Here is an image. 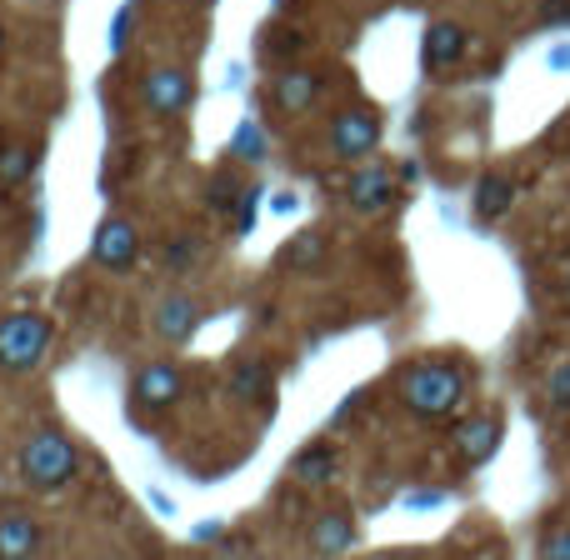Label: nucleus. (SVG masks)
I'll use <instances>...</instances> for the list:
<instances>
[{"mask_svg": "<svg viewBox=\"0 0 570 560\" xmlns=\"http://www.w3.org/2000/svg\"><path fill=\"white\" fill-rule=\"evenodd\" d=\"M395 391H401V405L411 415H421V421H445V415L461 411L471 381H465V371L451 361H421V365H411V371H401Z\"/></svg>", "mask_w": 570, "mask_h": 560, "instance_id": "1", "label": "nucleus"}, {"mask_svg": "<svg viewBox=\"0 0 570 560\" xmlns=\"http://www.w3.org/2000/svg\"><path fill=\"white\" fill-rule=\"evenodd\" d=\"M76 471H80V451L66 431H56V425L36 431L26 445H20V481L36 485V491H60Z\"/></svg>", "mask_w": 570, "mask_h": 560, "instance_id": "2", "label": "nucleus"}, {"mask_svg": "<svg viewBox=\"0 0 570 560\" xmlns=\"http://www.w3.org/2000/svg\"><path fill=\"white\" fill-rule=\"evenodd\" d=\"M50 351V321L36 311H10L0 315V371L26 375L46 361Z\"/></svg>", "mask_w": 570, "mask_h": 560, "instance_id": "3", "label": "nucleus"}, {"mask_svg": "<svg viewBox=\"0 0 570 560\" xmlns=\"http://www.w3.org/2000/svg\"><path fill=\"white\" fill-rule=\"evenodd\" d=\"M381 146V116L371 106H345L331 116V150L341 160H365Z\"/></svg>", "mask_w": 570, "mask_h": 560, "instance_id": "4", "label": "nucleus"}, {"mask_svg": "<svg viewBox=\"0 0 570 560\" xmlns=\"http://www.w3.org/2000/svg\"><path fill=\"white\" fill-rule=\"evenodd\" d=\"M130 395H136L140 411H170V405L186 395V375H180V365H170V361H150L136 371Z\"/></svg>", "mask_w": 570, "mask_h": 560, "instance_id": "5", "label": "nucleus"}, {"mask_svg": "<svg viewBox=\"0 0 570 560\" xmlns=\"http://www.w3.org/2000/svg\"><path fill=\"white\" fill-rule=\"evenodd\" d=\"M395 196H401V180L391 176V166H361L351 180H345V206L361 210V216L391 210Z\"/></svg>", "mask_w": 570, "mask_h": 560, "instance_id": "6", "label": "nucleus"}, {"mask_svg": "<svg viewBox=\"0 0 570 560\" xmlns=\"http://www.w3.org/2000/svg\"><path fill=\"white\" fill-rule=\"evenodd\" d=\"M136 256H140L136 226H130V220H120V216L100 220L96 240H90V261H96L100 271H130V266H136Z\"/></svg>", "mask_w": 570, "mask_h": 560, "instance_id": "7", "label": "nucleus"}, {"mask_svg": "<svg viewBox=\"0 0 570 560\" xmlns=\"http://www.w3.org/2000/svg\"><path fill=\"white\" fill-rule=\"evenodd\" d=\"M321 90H325V80L315 76V70H305V66H285L276 80H271V106L281 110V116H305V110L321 100Z\"/></svg>", "mask_w": 570, "mask_h": 560, "instance_id": "8", "label": "nucleus"}, {"mask_svg": "<svg viewBox=\"0 0 570 560\" xmlns=\"http://www.w3.org/2000/svg\"><path fill=\"white\" fill-rule=\"evenodd\" d=\"M190 100H196V80H190V70L160 66V70L146 76V106L156 110V116H180Z\"/></svg>", "mask_w": 570, "mask_h": 560, "instance_id": "9", "label": "nucleus"}, {"mask_svg": "<svg viewBox=\"0 0 570 560\" xmlns=\"http://www.w3.org/2000/svg\"><path fill=\"white\" fill-rule=\"evenodd\" d=\"M501 435H505V425H501V415H471V421H461L455 425V455H461L465 465H485L495 451H501Z\"/></svg>", "mask_w": 570, "mask_h": 560, "instance_id": "10", "label": "nucleus"}, {"mask_svg": "<svg viewBox=\"0 0 570 560\" xmlns=\"http://www.w3.org/2000/svg\"><path fill=\"white\" fill-rule=\"evenodd\" d=\"M465 50H471V36H465V26H455V20H435V26H425V40H421L425 70H451V66H461Z\"/></svg>", "mask_w": 570, "mask_h": 560, "instance_id": "11", "label": "nucleus"}, {"mask_svg": "<svg viewBox=\"0 0 570 560\" xmlns=\"http://www.w3.org/2000/svg\"><path fill=\"white\" fill-rule=\"evenodd\" d=\"M150 325H156V335H160V341H170V345H186L190 335H196V325H200V305L190 301L186 291H176V295H166V301L156 305V315H150Z\"/></svg>", "mask_w": 570, "mask_h": 560, "instance_id": "12", "label": "nucleus"}, {"mask_svg": "<svg viewBox=\"0 0 570 560\" xmlns=\"http://www.w3.org/2000/svg\"><path fill=\"white\" fill-rule=\"evenodd\" d=\"M230 395H240V401H250V405H271L276 401V375H271V365L256 361V355H240V361L230 365Z\"/></svg>", "mask_w": 570, "mask_h": 560, "instance_id": "13", "label": "nucleus"}, {"mask_svg": "<svg viewBox=\"0 0 570 560\" xmlns=\"http://www.w3.org/2000/svg\"><path fill=\"white\" fill-rule=\"evenodd\" d=\"M355 546V521L345 511H325V515H315V525H311V551L321 556V560H335V556H345Z\"/></svg>", "mask_w": 570, "mask_h": 560, "instance_id": "14", "label": "nucleus"}, {"mask_svg": "<svg viewBox=\"0 0 570 560\" xmlns=\"http://www.w3.org/2000/svg\"><path fill=\"white\" fill-rule=\"evenodd\" d=\"M40 551V525L26 511L0 515V560H30Z\"/></svg>", "mask_w": 570, "mask_h": 560, "instance_id": "15", "label": "nucleus"}, {"mask_svg": "<svg viewBox=\"0 0 570 560\" xmlns=\"http://www.w3.org/2000/svg\"><path fill=\"white\" fill-rule=\"evenodd\" d=\"M511 206H515V180H511V176H501V170H491V176H481V180H475V196H471L475 220H501Z\"/></svg>", "mask_w": 570, "mask_h": 560, "instance_id": "16", "label": "nucleus"}, {"mask_svg": "<svg viewBox=\"0 0 570 560\" xmlns=\"http://www.w3.org/2000/svg\"><path fill=\"white\" fill-rule=\"evenodd\" d=\"M36 166H40V146H26V140L0 146V186H20V180H30Z\"/></svg>", "mask_w": 570, "mask_h": 560, "instance_id": "17", "label": "nucleus"}, {"mask_svg": "<svg viewBox=\"0 0 570 560\" xmlns=\"http://www.w3.org/2000/svg\"><path fill=\"white\" fill-rule=\"evenodd\" d=\"M291 475L301 485H325L335 475V451L331 445H305V451L291 461Z\"/></svg>", "mask_w": 570, "mask_h": 560, "instance_id": "18", "label": "nucleus"}, {"mask_svg": "<svg viewBox=\"0 0 570 560\" xmlns=\"http://www.w3.org/2000/svg\"><path fill=\"white\" fill-rule=\"evenodd\" d=\"M325 256V236H321V230H305V236H295L291 240V246H285L281 250V266H315V261H321Z\"/></svg>", "mask_w": 570, "mask_h": 560, "instance_id": "19", "label": "nucleus"}, {"mask_svg": "<svg viewBox=\"0 0 570 560\" xmlns=\"http://www.w3.org/2000/svg\"><path fill=\"white\" fill-rule=\"evenodd\" d=\"M305 50V36L301 30H266L261 36V60H291Z\"/></svg>", "mask_w": 570, "mask_h": 560, "instance_id": "20", "label": "nucleus"}, {"mask_svg": "<svg viewBox=\"0 0 570 560\" xmlns=\"http://www.w3.org/2000/svg\"><path fill=\"white\" fill-rule=\"evenodd\" d=\"M546 405H551V411H570V361H561L546 375Z\"/></svg>", "mask_w": 570, "mask_h": 560, "instance_id": "21", "label": "nucleus"}, {"mask_svg": "<svg viewBox=\"0 0 570 560\" xmlns=\"http://www.w3.org/2000/svg\"><path fill=\"white\" fill-rule=\"evenodd\" d=\"M541 560H570V521L551 525V531L541 536Z\"/></svg>", "mask_w": 570, "mask_h": 560, "instance_id": "22", "label": "nucleus"}, {"mask_svg": "<svg viewBox=\"0 0 570 560\" xmlns=\"http://www.w3.org/2000/svg\"><path fill=\"white\" fill-rule=\"evenodd\" d=\"M535 20H541V26H570V0H541Z\"/></svg>", "mask_w": 570, "mask_h": 560, "instance_id": "23", "label": "nucleus"}, {"mask_svg": "<svg viewBox=\"0 0 570 560\" xmlns=\"http://www.w3.org/2000/svg\"><path fill=\"white\" fill-rule=\"evenodd\" d=\"M210 206H216V210H230V206H236V176H216V186H210Z\"/></svg>", "mask_w": 570, "mask_h": 560, "instance_id": "24", "label": "nucleus"}, {"mask_svg": "<svg viewBox=\"0 0 570 560\" xmlns=\"http://www.w3.org/2000/svg\"><path fill=\"white\" fill-rule=\"evenodd\" d=\"M551 66H556V70L570 66V46H556V50H551Z\"/></svg>", "mask_w": 570, "mask_h": 560, "instance_id": "25", "label": "nucleus"}, {"mask_svg": "<svg viewBox=\"0 0 570 560\" xmlns=\"http://www.w3.org/2000/svg\"><path fill=\"white\" fill-rule=\"evenodd\" d=\"M385 560H425L421 551H395V556H385Z\"/></svg>", "mask_w": 570, "mask_h": 560, "instance_id": "26", "label": "nucleus"}, {"mask_svg": "<svg viewBox=\"0 0 570 560\" xmlns=\"http://www.w3.org/2000/svg\"><path fill=\"white\" fill-rule=\"evenodd\" d=\"M566 301H570V276H566Z\"/></svg>", "mask_w": 570, "mask_h": 560, "instance_id": "27", "label": "nucleus"}]
</instances>
